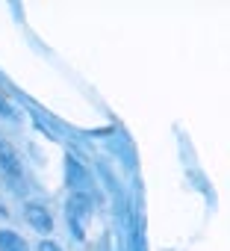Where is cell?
Instances as JSON below:
<instances>
[{"instance_id":"1","label":"cell","mask_w":230,"mask_h":251,"mask_svg":"<svg viewBox=\"0 0 230 251\" xmlns=\"http://www.w3.org/2000/svg\"><path fill=\"white\" fill-rule=\"evenodd\" d=\"M89 219H92V201L89 195L77 192L68 198V222H71V230L77 239H86V227H89Z\"/></svg>"},{"instance_id":"2","label":"cell","mask_w":230,"mask_h":251,"mask_svg":"<svg viewBox=\"0 0 230 251\" xmlns=\"http://www.w3.org/2000/svg\"><path fill=\"white\" fill-rule=\"evenodd\" d=\"M0 169H3L12 180H18L21 177V157H18V151L9 145V142H0Z\"/></svg>"},{"instance_id":"3","label":"cell","mask_w":230,"mask_h":251,"mask_svg":"<svg viewBox=\"0 0 230 251\" xmlns=\"http://www.w3.org/2000/svg\"><path fill=\"white\" fill-rule=\"evenodd\" d=\"M24 216H27V222H30L36 230H42V233H50V230H53V219H50V213H47L42 204H27V207H24Z\"/></svg>"},{"instance_id":"4","label":"cell","mask_w":230,"mask_h":251,"mask_svg":"<svg viewBox=\"0 0 230 251\" xmlns=\"http://www.w3.org/2000/svg\"><path fill=\"white\" fill-rule=\"evenodd\" d=\"M0 251H27V242L15 230H0Z\"/></svg>"},{"instance_id":"5","label":"cell","mask_w":230,"mask_h":251,"mask_svg":"<svg viewBox=\"0 0 230 251\" xmlns=\"http://www.w3.org/2000/svg\"><path fill=\"white\" fill-rule=\"evenodd\" d=\"M68 183H71L74 189H86V186H89V175L80 169L77 160H68Z\"/></svg>"},{"instance_id":"6","label":"cell","mask_w":230,"mask_h":251,"mask_svg":"<svg viewBox=\"0 0 230 251\" xmlns=\"http://www.w3.org/2000/svg\"><path fill=\"white\" fill-rule=\"evenodd\" d=\"M39 251H62V248H59L56 242H50V239H45V242L39 245Z\"/></svg>"},{"instance_id":"7","label":"cell","mask_w":230,"mask_h":251,"mask_svg":"<svg viewBox=\"0 0 230 251\" xmlns=\"http://www.w3.org/2000/svg\"><path fill=\"white\" fill-rule=\"evenodd\" d=\"M0 109H3V112H6V115H12V109H9V106H6V103H3V100H0Z\"/></svg>"}]
</instances>
